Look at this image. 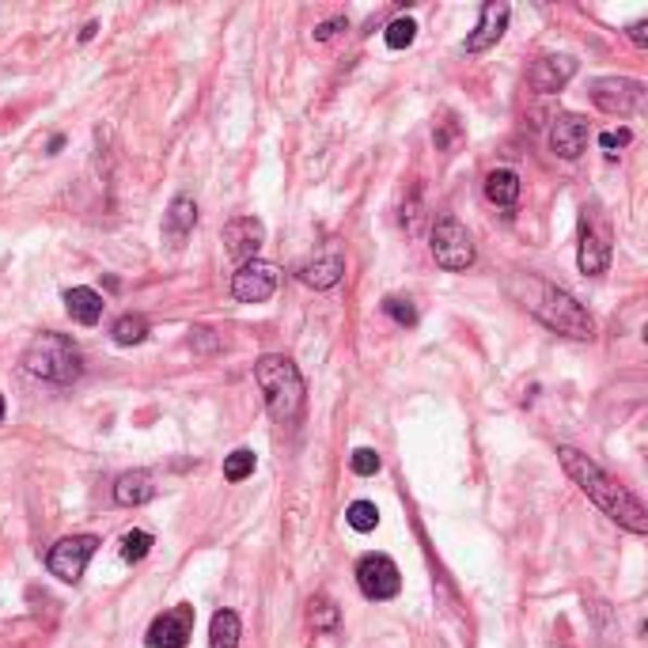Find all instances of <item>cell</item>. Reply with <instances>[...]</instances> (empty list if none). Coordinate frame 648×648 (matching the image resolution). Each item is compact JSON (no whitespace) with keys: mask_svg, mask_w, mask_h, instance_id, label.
Returning <instances> with one entry per match:
<instances>
[{"mask_svg":"<svg viewBox=\"0 0 648 648\" xmlns=\"http://www.w3.org/2000/svg\"><path fill=\"white\" fill-rule=\"evenodd\" d=\"M558 459H561V466H565L569 478L581 486V494L588 497L603 516H611L619 527L634 531V535H645L648 531L645 504L637 501L626 486H619L611 474H603V466H599L596 459H588L584 451H576V448H558Z\"/></svg>","mask_w":648,"mask_h":648,"instance_id":"6da1fadb","label":"cell"},{"mask_svg":"<svg viewBox=\"0 0 648 648\" xmlns=\"http://www.w3.org/2000/svg\"><path fill=\"white\" fill-rule=\"evenodd\" d=\"M512 285H523V292H516V288H509V292L516 296V300L538 319V323L550 326V331L565 334V338H581V341L596 334L591 315L581 308L576 296L565 292V288L550 285V281L535 277V273H520V277H512Z\"/></svg>","mask_w":648,"mask_h":648,"instance_id":"7a4b0ae2","label":"cell"},{"mask_svg":"<svg viewBox=\"0 0 648 648\" xmlns=\"http://www.w3.org/2000/svg\"><path fill=\"white\" fill-rule=\"evenodd\" d=\"M254 379H259L262 395H265V410L277 425H296L303 418V402H308V390H303V376L288 357H262L254 364Z\"/></svg>","mask_w":648,"mask_h":648,"instance_id":"3957f363","label":"cell"},{"mask_svg":"<svg viewBox=\"0 0 648 648\" xmlns=\"http://www.w3.org/2000/svg\"><path fill=\"white\" fill-rule=\"evenodd\" d=\"M23 369H27L35 379L68 387V384H76V379H80L84 357H80V349L73 346V338H65V334H53V331H42V334H35V338H30L27 353H23Z\"/></svg>","mask_w":648,"mask_h":648,"instance_id":"277c9868","label":"cell"},{"mask_svg":"<svg viewBox=\"0 0 648 648\" xmlns=\"http://www.w3.org/2000/svg\"><path fill=\"white\" fill-rule=\"evenodd\" d=\"M428 247H433L436 265H444V270H451V273L471 270L474 259H478L471 232L463 228V221H459V216H440V221L433 224V244H428Z\"/></svg>","mask_w":648,"mask_h":648,"instance_id":"5b68a950","label":"cell"},{"mask_svg":"<svg viewBox=\"0 0 648 648\" xmlns=\"http://www.w3.org/2000/svg\"><path fill=\"white\" fill-rule=\"evenodd\" d=\"M96 550H99L96 535H68L46 553V569H50L58 581L76 584L84 576V569H88V561L96 558Z\"/></svg>","mask_w":648,"mask_h":648,"instance_id":"8992f818","label":"cell"},{"mask_svg":"<svg viewBox=\"0 0 648 648\" xmlns=\"http://www.w3.org/2000/svg\"><path fill=\"white\" fill-rule=\"evenodd\" d=\"M645 99V84L630 80V76H599L591 84V103L599 107L603 114H614V119H626L641 107Z\"/></svg>","mask_w":648,"mask_h":648,"instance_id":"52a82bcc","label":"cell"},{"mask_svg":"<svg viewBox=\"0 0 648 648\" xmlns=\"http://www.w3.org/2000/svg\"><path fill=\"white\" fill-rule=\"evenodd\" d=\"M357 584H361V591L369 599L384 603V599L398 596V588H402V573H398V565L387 558V553H364V558L357 561Z\"/></svg>","mask_w":648,"mask_h":648,"instance_id":"ba28073f","label":"cell"},{"mask_svg":"<svg viewBox=\"0 0 648 648\" xmlns=\"http://www.w3.org/2000/svg\"><path fill=\"white\" fill-rule=\"evenodd\" d=\"M190 637H194V607L178 603L171 611L155 614L145 634V648H186Z\"/></svg>","mask_w":648,"mask_h":648,"instance_id":"9c48e42d","label":"cell"},{"mask_svg":"<svg viewBox=\"0 0 648 648\" xmlns=\"http://www.w3.org/2000/svg\"><path fill=\"white\" fill-rule=\"evenodd\" d=\"M277 265L254 259V262H244L236 270V277H232V296H236L239 303H265L273 292H277Z\"/></svg>","mask_w":648,"mask_h":648,"instance_id":"30bf717a","label":"cell"},{"mask_svg":"<svg viewBox=\"0 0 648 648\" xmlns=\"http://www.w3.org/2000/svg\"><path fill=\"white\" fill-rule=\"evenodd\" d=\"M262 244H265V224L259 216H236V221L224 224V251L239 265L259 259Z\"/></svg>","mask_w":648,"mask_h":648,"instance_id":"8fae6325","label":"cell"},{"mask_svg":"<svg viewBox=\"0 0 648 648\" xmlns=\"http://www.w3.org/2000/svg\"><path fill=\"white\" fill-rule=\"evenodd\" d=\"M509 15H512V8L504 4V0H489V4H482L478 27L466 35L463 50L466 53H482V50H489V46L501 42L504 27H509Z\"/></svg>","mask_w":648,"mask_h":648,"instance_id":"7c38bea8","label":"cell"},{"mask_svg":"<svg viewBox=\"0 0 648 648\" xmlns=\"http://www.w3.org/2000/svg\"><path fill=\"white\" fill-rule=\"evenodd\" d=\"M576 265L588 277H599V273L611 265V236L607 228H596V224L584 216L581 221V251H576Z\"/></svg>","mask_w":648,"mask_h":648,"instance_id":"4fadbf2b","label":"cell"},{"mask_svg":"<svg viewBox=\"0 0 648 648\" xmlns=\"http://www.w3.org/2000/svg\"><path fill=\"white\" fill-rule=\"evenodd\" d=\"M550 148L561 160H576L588 148V122L581 114H558L550 126Z\"/></svg>","mask_w":648,"mask_h":648,"instance_id":"5bb4252c","label":"cell"},{"mask_svg":"<svg viewBox=\"0 0 648 648\" xmlns=\"http://www.w3.org/2000/svg\"><path fill=\"white\" fill-rule=\"evenodd\" d=\"M194 224H198V205H194V198L178 194L167 205V213H163V244H167L171 251H178V247L190 239Z\"/></svg>","mask_w":648,"mask_h":648,"instance_id":"9a60e30c","label":"cell"},{"mask_svg":"<svg viewBox=\"0 0 648 648\" xmlns=\"http://www.w3.org/2000/svg\"><path fill=\"white\" fill-rule=\"evenodd\" d=\"M576 76V61L573 58H538L535 65H531L527 80L535 91H543V96H550V91H561L569 80Z\"/></svg>","mask_w":648,"mask_h":648,"instance_id":"2e32d148","label":"cell"},{"mask_svg":"<svg viewBox=\"0 0 648 648\" xmlns=\"http://www.w3.org/2000/svg\"><path fill=\"white\" fill-rule=\"evenodd\" d=\"M296 273H300V281L311 288H334L341 281V273H346V259H341L338 251H326V254H315L311 262H303Z\"/></svg>","mask_w":648,"mask_h":648,"instance_id":"e0dca14e","label":"cell"},{"mask_svg":"<svg viewBox=\"0 0 648 648\" xmlns=\"http://www.w3.org/2000/svg\"><path fill=\"white\" fill-rule=\"evenodd\" d=\"M155 497L152 474L145 471H126L119 482H114V501L126 504V509H137V504H148Z\"/></svg>","mask_w":648,"mask_h":648,"instance_id":"ac0fdd59","label":"cell"},{"mask_svg":"<svg viewBox=\"0 0 648 648\" xmlns=\"http://www.w3.org/2000/svg\"><path fill=\"white\" fill-rule=\"evenodd\" d=\"M65 308H68V315L76 319L80 326H96L99 319H103V296L96 292V288H68L65 292Z\"/></svg>","mask_w":648,"mask_h":648,"instance_id":"d6986e66","label":"cell"},{"mask_svg":"<svg viewBox=\"0 0 648 648\" xmlns=\"http://www.w3.org/2000/svg\"><path fill=\"white\" fill-rule=\"evenodd\" d=\"M486 198L501 209H512L520 201V175L509 167H497L486 175Z\"/></svg>","mask_w":648,"mask_h":648,"instance_id":"ffe728a7","label":"cell"},{"mask_svg":"<svg viewBox=\"0 0 648 648\" xmlns=\"http://www.w3.org/2000/svg\"><path fill=\"white\" fill-rule=\"evenodd\" d=\"M209 645L213 648H239V614L236 611H216L209 622Z\"/></svg>","mask_w":648,"mask_h":648,"instance_id":"44dd1931","label":"cell"},{"mask_svg":"<svg viewBox=\"0 0 648 648\" xmlns=\"http://www.w3.org/2000/svg\"><path fill=\"white\" fill-rule=\"evenodd\" d=\"M114 341L119 346H140V341L148 338V319L145 315H122L119 323H114Z\"/></svg>","mask_w":648,"mask_h":648,"instance_id":"7402d4cb","label":"cell"},{"mask_svg":"<svg viewBox=\"0 0 648 648\" xmlns=\"http://www.w3.org/2000/svg\"><path fill=\"white\" fill-rule=\"evenodd\" d=\"M308 619H311V626H315L319 634H334V630H338L341 611H338V607H334L326 596H315V599H311V611H308Z\"/></svg>","mask_w":648,"mask_h":648,"instance_id":"603a6c76","label":"cell"},{"mask_svg":"<svg viewBox=\"0 0 648 648\" xmlns=\"http://www.w3.org/2000/svg\"><path fill=\"white\" fill-rule=\"evenodd\" d=\"M346 523L353 531H361V535H369V531L379 527V509L372 501H353L346 509Z\"/></svg>","mask_w":648,"mask_h":648,"instance_id":"cb8c5ba5","label":"cell"},{"mask_svg":"<svg viewBox=\"0 0 648 648\" xmlns=\"http://www.w3.org/2000/svg\"><path fill=\"white\" fill-rule=\"evenodd\" d=\"M152 543L155 538L148 535V531H126V535H122V558H126L129 565H137V561H145L148 553H152Z\"/></svg>","mask_w":648,"mask_h":648,"instance_id":"d4e9b609","label":"cell"},{"mask_svg":"<svg viewBox=\"0 0 648 648\" xmlns=\"http://www.w3.org/2000/svg\"><path fill=\"white\" fill-rule=\"evenodd\" d=\"M254 474V451L251 448H236L228 459H224V478L228 482H244Z\"/></svg>","mask_w":648,"mask_h":648,"instance_id":"484cf974","label":"cell"},{"mask_svg":"<svg viewBox=\"0 0 648 648\" xmlns=\"http://www.w3.org/2000/svg\"><path fill=\"white\" fill-rule=\"evenodd\" d=\"M384 38H387L390 50H406V46H410L413 38H418V23H413V20H395V23L387 27Z\"/></svg>","mask_w":648,"mask_h":648,"instance_id":"4316f807","label":"cell"},{"mask_svg":"<svg viewBox=\"0 0 648 648\" xmlns=\"http://www.w3.org/2000/svg\"><path fill=\"white\" fill-rule=\"evenodd\" d=\"M384 311H387L390 319H395L398 326H413V323H418V308H413L410 300H398V296H387Z\"/></svg>","mask_w":648,"mask_h":648,"instance_id":"83f0119b","label":"cell"},{"mask_svg":"<svg viewBox=\"0 0 648 648\" xmlns=\"http://www.w3.org/2000/svg\"><path fill=\"white\" fill-rule=\"evenodd\" d=\"M349 466H353V474H361V478H372V474L379 471V451L357 448L353 456H349Z\"/></svg>","mask_w":648,"mask_h":648,"instance_id":"f1b7e54d","label":"cell"},{"mask_svg":"<svg viewBox=\"0 0 648 648\" xmlns=\"http://www.w3.org/2000/svg\"><path fill=\"white\" fill-rule=\"evenodd\" d=\"M459 137H463V129H459V122H456V119L436 122L433 140H436V145H440V148H456V145H459Z\"/></svg>","mask_w":648,"mask_h":648,"instance_id":"f546056e","label":"cell"},{"mask_svg":"<svg viewBox=\"0 0 648 648\" xmlns=\"http://www.w3.org/2000/svg\"><path fill=\"white\" fill-rule=\"evenodd\" d=\"M630 140H634V133H630V129H611V133H603V137H599V145H603L607 155H619V148H626Z\"/></svg>","mask_w":648,"mask_h":648,"instance_id":"4dcf8cb0","label":"cell"},{"mask_svg":"<svg viewBox=\"0 0 648 648\" xmlns=\"http://www.w3.org/2000/svg\"><path fill=\"white\" fill-rule=\"evenodd\" d=\"M349 23H346V15H338V20H326V23H319L315 27V42H331L338 30H346Z\"/></svg>","mask_w":648,"mask_h":648,"instance_id":"1f68e13d","label":"cell"},{"mask_svg":"<svg viewBox=\"0 0 648 648\" xmlns=\"http://www.w3.org/2000/svg\"><path fill=\"white\" fill-rule=\"evenodd\" d=\"M630 38H634L637 46H648V23H645V20H637L634 27H630Z\"/></svg>","mask_w":648,"mask_h":648,"instance_id":"d6a6232c","label":"cell"},{"mask_svg":"<svg viewBox=\"0 0 648 648\" xmlns=\"http://www.w3.org/2000/svg\"><path fill=\"white\" fill-rule=\"evenodd\" d=\"M96 30H99V23H88V27L80 30V42H91V38H96Z\"/></svg>","mask_w":648,"mask_h":648,"instance_id":"836d02e7","label":"cell"},{"mask_svg":"<svg viewBox=\"0 0 648 648\" xmlns=\"http://www.w3.org/2000/svg\"><path fill=\"white\" fill-rule=\"evenodd\" d=\"M0 421H4V395H0Z\"/></svg>","mask_w":648,"mask_h":648,"instance_id":"e575fe53","label":"cell"}]
</instances>
